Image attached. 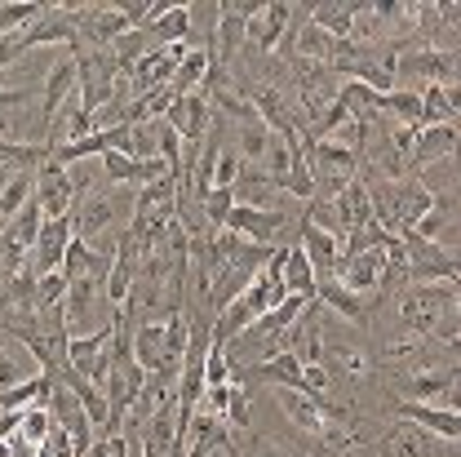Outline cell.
I'll return each instance as SVG.
<instances>
[{
	"instance_id": "8",
	"label": "cell",
	"mask_w": 461,
	"mask_h": 457,
	"mask_svg": "<svg viewBox=\"0 0 461 457\" xmlns=\"http://www.w3.org/2000/svg\"><path fill=\"white\" fill-rule=\"evenodd\" d=\"M71 240H76L71 218H45L41 240H36V249H32V262H27V267H32L36 276H54V271H62V258H67Z\"/></svg>"
},
{
	"instance_id": "7",
	"label": "cell",
	"mask_w": 461,
	"mask_h": 457,
	"mask_svg": "<svg viewBox=\"0 0 461 457\" xmlns=\"http://www.w3.org/2000/svg\"><path fill=\"white\" fill-rule=\"evenodd\" d=\"M293 5L285 0H271V5H258V14L249 18V32H244V41L258 50V54H271V50H280L288 36V23H293Z\"/></svg>"
},
{
	"instance_id": "10",
	"label": "cell",
	"mask_w": 461,
	"mask_h": 457,
	"mask_svg": "<svg viewBox=\"0 0 461 457\" xmlns=\"http://www.w3.org/2000/svg\"><path fill=\"white\" fill-rule=\"evenodd\" d=\"M276 404L285 408V417L302 431V435H320L324 431V422H329V413H338V404L329 400V404H320V400H311L306 391H288V387H276Z\"/></svg>"
},
{
	"instance_id": "26",
	"label": "cell",
	"mask_w": 461,
	"mask_h": 457,
	"mask_svg": "<svg viewBox=\"0 0 461 457\" xmlns=\"http://www.w3.org/2000/svg\"><path fill=\"white\" fill-rule=\"evenodd\" d=\"M377 112L395 115V124H417V129H421V94H417V89L377 94Z\"/></svg>"
},
{
	"instance_id": "27",
	"label": "cell",
	"mask_w": 461,
	"mask_h": 457,
	"mask_svg": "<svg viewBox=\"0 0 461 457\" xmlns=\"http://www.w3.org/2000/svg\"><path fill=\"white\" fill-rule=\"evenodd\" d=\"M306 223H315L320 231H329V235H338V240H350V227H346L342 218V205L333 200V196H315L311 200V209H306Z\"/></svg>"
},
{
	"instance_id": "15",
	"label": "cell",
	"mask_w": 461,
	"mask_h": 457,
	"mask_svg": "<svg viewBox=\"0 0 461 457\" xmlns=\"http://www.w3.org/2000/svg\"><path fill=\"white\" fill-rule=\"evenodd\" d=\"M382 453L386 457H448L444 440H435L430 431H421L417 422H395L382 435Z\"/></svg>"
},
{
	"instance_id": "11",
	"label": "cell",
	"mask_w": 461,
	"mask_h": 457,
	"mask_svg": "<svg viewBox=\"0 0 461 457\" xmlns=\"http://www.w3.org/2000/svg\"><path fill=\"white\" fill-rule=\"evenodd\" d=\"M209 94H186V98H177L165 120H169L173 129H177V138L186 142V147H204V138H209Z\"/></svg>"
},
{
	"instance_id": "22",
	"label": "cell",
	"mask_w": 461,
	"mask_h": 457,
	"mask_svg": "<svg viewBox=\"0 0 461 457\" xmlns=\"http://www.w3.org/2000/svg\"><path fill=\"white\" fill-rule=\"evenodd\" d=\"M285 285H288V293H297V297H306V302H315V293H320L315 267H311V258L302 253V244H285Z\"/></svg>"
},
{
	"instance_id": "23",
	"label": "cell",
	"mask_w": 461,
	"mask_h": 457,
	"mask_svg": "<svg viewBox=\"0 0 461 457\" xmlns=\"http://www.w3.org/2000/svg\"><path fill=\"white\" fill-rule=\"evenodd\" d=\"M147 36H156L160 41V50L165 45H182V41H191V5H169L156 23H147L142 27Z\"/></svg>"
},
{
	"instance_id": "34",
	"label": "cell",
	"mask_w": 461,
	"mask_h": 457,
	"mask_svg": "<svg viewBox=\"0 0 461 457\" xmlns=\"http://www.w3.org/2000/svg\"><path fill=\"white\" fill-rule=\"evenodd\" d=\"M444 346H448V351H457V355H461V334H453V338H448Z\"/></svg>"
},
{
	"instance_id": "16",
	"label": "cell",
	"mask_w": 461,
	"mask_h": 457,
	"mask_svg": "<svg viewBox=\"0 0 461 457\" xmlns=\"http://www.w3.org/2000/svg\"><path fill=\"white\" fill-rule=\"evenodd\" d=\"M285 214L280 209H249V205H235L227 214V231L235 235H244V240H253V244H271L280 231H285Z\"/></svg>"
},
{
	"instance_id": "35",
	"label": "cell",
	"mask_w": 461,
	"mask_h": 457,
	"mask_svg": "<svg viewBox=\"0 0 461 457\" xmlns=\"http://www.w3.org/2000/svg\"><path fill=\"white\" fill-rule=\"evenodd\" d=\"M444 240H461V227H453V231H439Z\"/></svg>"
},
{
	"instance_id": "36",
	"label": "cell",
	"mask_w": 461,
	"mask_h": 457,
	"mask_svg": "<svg viewBox=\"0 0 461 457\" xmlns=\"http://www.w3.org/2000/svg\"><path fill=\"white\" fill-rule=\"evenodd\" d=\"M457 156H461V151H457Z\"/></svg>"
},
{
	"instance_id": "2",
	"label": "cell",
	"mask_w": 461,
	"mask_h": 457,
	"mask_svg": "<svg viewBox=\"0 0 461 457\" xmlns=\"http://www.w3.org/2000/svg\"><path fill=\"white\" fill-rule=\"evenodd\" d=\"M133 191L129 187H89L76 196L71 205V227H76V240H94L103 235V227H112L115 218H133Z\"/></svg>"
},
{
	"instance_id": "9",
	"label": "cell",
	"mask_w": 461,
	"mask_h": 457,
	"mask_svg": "<svg viewBox=\"0 0 461 457\" xmlns=\"http://www.w3.org/2000/svg\"><path fill=\"white\" fill-rule=\"evenodd\" d=\"M395 417H400V422H417L421 431H430V435L444 440V444L461 440V408H435V404L395 400Z\"/></svg>"
},
{
	"instance_id": "6",
	"label": "cell",
	"mask_w": 461,
	"mask_h": 457,
	"mask_svg": "<svg viewBox=\"0 0 461 457\" xmlns=\"http://www.w3.org/2000/svg\"><path fill=\"white\" fill-rule=\"evenodd\" d=\"M253 14H258L253 0H222L218 5V36H213V67L218 71H222V62H230V58L240 54Z\"/></svg>"
},
{
	"instance_id": "24",
	"label": "cell",
	"mask_w": 461,
	"mask_h": 457,
	"mask_svg": "<svg viewBox=\"0 0 461 457\" xmlns=\"http://www.w3.org/2000/svg\"><path fill=\"white\" fill-rule=\"evenodd\" d=\"M355 0H342V5H315L311 9V23L320 32H329L333 41H350V27H355Z\"/></svg>"
},
{
	"instance_id": "32",
	"label": "cell",
	"mask_w": 461,
	"mask_h": 457,
	"mask_svg": "<svg viewBox=\"0 0 461 457\" xmlns=\"http://www.w3.org/2000/svg\"><path fill=\"white\" fill-rule=\"evenodd\" d=\"M444 103H448L453 120H461V85L457 80H453V85H444Z\"/></svg>"
},
{
	"instance_id": "17",
	"label": "cell",
	"mask_w": 461,
	"mask_h": 457,
	"mask_svg": "<svg viewBox=\"0 0 461 457\" xmlns=\"http://www.w3.org/2000/svg\"><path fill=\"white\" fill-rule=\"evenodd\" d=\"M50 165V147L45 142H0V191L14 182V178H23V173H41Z\"/></svg>"
},
{
	"instance_id": "14",
	"label": "cell",
	"mask_w": 461,
	"mask_h": 457,
	"mask_svg": "<svg viewBox=\"0 0 461 457\" xmlns=\"http://www.w3.org/2000/svg\"><path fill=\"white\" fill-rule=\"evenodd\" d=\"M41 373H45V369H41V360L32 355V346L0 334V396H9L14 387H23V382H32V378H41Z\"/></svg>"
},
{
	"instance_id": "19",
	"label": "cell",
	"mask_w": 461,
	"mask_h": 457,
	"mask_svg": "<svg viewBox=\"0 0 461 457\" xmlns=\"http://www.w3.org/2000/svg\"><path fill=\"white\" fill-rule=\"evenodd\" d=\"M315 302L329 311V315H338V320H350L355 329H364L368 324V306H373V297H359V293H350L342 280H320V293H315Z\"/></svg>"
},
{
	"instance_id": "18",
	"label": "cell",
	"mask_w": 461,
	"mask_h": 457,
	"mask_svg": "<svg viewBox=\"0 0 461 457\" xmlns=\"http://www.w3.org/2000/svg\"><path fill=\"white\" fill-rule=\"evenodd\" d=\"M461 151V129L457 124H430L417 133V147H412V178L421 165H435V160H453Z\"/></svg>"
},
{
	"instance_id": "1",
	"label": "cell",
	"mask_w": 461,
	"mask_h": 457,
	"mask_svg": "<svg viewBox=\"0 0 461 457\" xmlns=\"http://www.w3.org/2000/svg\"><path fill=\"white\" fill-rule=\"evenodd\" d=\"M368 182V178H364ZM368 196H373V218L382 223V231H391V235H408V231H417L426 218H430V209H435V191L421 182V178H377V182H368Z\"/></svg>"
},
{
	"instance_id": "33",
	"label": "cell",
	"mask_w": 461,
	"mask_h": 457,
	"mask_svg": "<svg viewBox=\"0 0 461 457\" xmlns=\"http://www.w3.org/2000/svg\"><path fill=\"white\" fill-rule=\"evenodd\" d=\"M249 457H288V453L280 449V444H271V440H267V444H253V449H249Z\"/></svg>"
},
{
	"instance_id": "5",
	"label": "cell",
	"mask_w": 461,
	"mask_h": 457,
	"mask_svg": "<svg viewBox=\"0 0 461 457\" xmlns=\"http://www.w3.org/2000/svg\"><path fill=\"white\" fill-rule=\"evenodd\" d=\"M50 413H54L58 426L71 435L76 453H89V444L98 440V431H94V422H89V408L80 404V396H76L71 387L54 382V391H50Z\"/></svg>"
},
{
	"instance_id": "13",
	"label": "cell",
	"mask_w": 461,
	"mask_h": 457,
	"mask_svg": "<svg viewBox=\"0 0 461 457\" xmlns=\"http://www.w3.org/2000/svg\"><path fill=\"white\" fill-rule=\"evenodd\" d=\"M302 253L311 258V267H315V280H333L338 271H342V240L338 235H329V231H320L315 223H306L302 218Z\"/></svg>"
},
{
	"instance_id": "12",
	"label": "cell",
	"mask_w": 461,
	"mask_h": 457,
	"mask_svg": "<svg viewBox=\"0 0 461 457\" xmlns=\"http://www.w3.org/2000/svg\"><path fill=\"white\" fill-rule=\"evenodd\" d=\"M36 200L45 209V218H71V205H76V187H71V169L67 165H45L36 173Z\"/></svg>"
},
{
	"instance_id": "21",
	"label": "cell",
	"mask_w": 461,
	"mask_h": 457,
	"mask_svg": "<svg viewBox=\"0 0 461 457\" xmlns=\"http://www.w3.org/2000/svg\"><path fill=\"white\" fill-rule=\"evenodd\" d=\"M80 94V67L76 54H67L62 62H54V71L45 76V120H54L62 103H71Z\"/></svg>"
},
{
	"instance_id": "25",
	"label": "cell",
	"mask_w": 461,
	"mask_h": 457,
	"mask_svg": "<svg viewBox=\"0 0 461 457\" xmlns=\"http://www.w3.org/2000/svg\"><path fill=\"white\" fill-rule=\"evenodd\" d=\"M50 431H54V413H50V400H45V404H32V408H23V413H18V440H23V444H32V449H45Z\"/></svg>"
},
{
	"instance_id": "29",
	"label": "cell",
	"mask_w": 461,
	"mask_h": 457,
	"mask_svg": "<svg viewBox=\"0 0 461 457\" xmlns=\"http://www.w3.org/2000/svg\"><path fill=\"white\" fill-rule=\"evenodd\" d=\"M235 209V191H227V187H213L204 200H200V214H204V223L213 231L227 227V214Z\"/></svg>"
},
{
	"instance_id": "3",
	"label": "cell",
	"mask_w": 461,
	"mask_h": 457,
	"mask_svg": "<svg viewBox=\"0 0 461 457\" xmlns=\"http://www.w3.org/2000/svg\"><path fill=\"white\" fill-rule=\"evenodd\" d=\"M457 369L461 364H426V369H408L403 378H395V396L412 404H435L444 408L453 382H457Z\"/></svg>"
},
{
	"instance_id": "4",
	"label": "cell",
	"mask_w": 461,
	"mask_h": 457,
	"mask_svg": "<svg viewBox=\"0 0 461 457\" xmlns=\"http://www.w3.org/2000/svg\"><path fill=\"white\" fill-rule=\"evenodd\" d=\"M112 338H115V320L107 329L89 334V338H71V346H67L71 369H76L85 382H94V387H107V373H112Z\"/></svg>"
},
{
	"instance_id": "31",
	"label": "cell",
	"mask_w": 461,
	"mask_h": 457,
	"mask_svg": "<svg viewBox=\"0 0 461 457\" xmlns=\"http://www.w3.org/2000/svg\"><path fill=\"white\" fill-rule=\"evenodd\" d=\"M227 426H235V431L249 426V391L235 387V382H230V391H227Z\"/></svg>"
},
{
	"instance_id": "28",
	"label": "cell",
	"mask_w": 461,
	"mask_h": 457,
	"mask_svg": "<svg viewBox=\"0 0 461 457\" xmlns=\"http://www.w3.org/2000/svg\"><path fill=\"white\" fill-rule=\"evenodd\" d=\"M329 355L338 360V373H342L346 382H364V378L373 373V355H368L364 346L338 343V346H329Z\"/></svg>"
},
{
	"instance_id": "30",
	"label": "cell",
	"mask_w": 461,
	"mask_h": 457,
	"mask_svg": "<svg viewBox=\"0 0 461 457\" xmlns=\"http://www.w3.org/2000/svg\"><path fill=\"white\" fill-rule=\"evenodd\" d=\"M240 178H244V160L235 156V147H222V151H218V173H213V187H227V191H230Z\"/></svg>"
},
{
	"instance_id": "20",
	"label": "cell",
	"mask_w": 461,
	"mask_h": 457,
	"mask_svg": "<svg viewBox=\"0 0 461 457\" xmlns=\"http://www.w3.org/2000/svg\"><path fill=\"white\" fill-rule=\"evenodd\" d=\"M240 378H244V382H271V387L302 391V360H297L293 351H276V355H267L262 364H249Z\"/></svg>"
}]
</instances>
